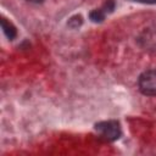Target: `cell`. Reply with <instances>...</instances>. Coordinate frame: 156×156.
Listing matches in <instances>:
<instances>
[{
	"label": "cell",
	"mask_w": 156,
	"mask_h": 156,
	"mask_svg": "<svg viewBox=\"0 0 156 156\" xmlns=\"http://www.w3.org/2000/svg\"><path fill=\"white\" fill-rule=\"evenodd\" d=\"M95 130L100 134L102 139L106 141H113L117 140L121 136V127L117 121L110 119V121H102L95 124Z\"/></svg>",
	"instance_id": "1"
},
{
	"label": "cell",
	"mask_w": 156,
	"mask_h": 156,
	"mask_svg": "<svg viewBox=\"0 0 156 156\" xmlns=\"http://www.w3.org/2000/svg\"><path fill=\"white\" fill-rule=\"evenodd\" d=\"M139 90L147 96H156V69H147L139 76Z\"/></svg>",
	"instance_id": "2"
},
{
	"label": "cell",
	"mask_w": 156,
	"mask_h": 156,
	"mask_svg": "<svg viewBox=\"0 0 156 156\" xmlns=\"http://www.w3.org/2000/svg\"><path fill=\"white\" fill-rule=\"evenodd\" d=\"M1 28H2L4 34H5L10 40H13V39L16 38L17 30H16L15 26H13L11 22H9L6 18H2V20H1Z\"/></svg>",
	"instance_id": "3"
},
{
	"label": "cell",
	"mask_w": 156,
	"mask_h": 156,
	"mask_svg": "<svg viewBox=\"0 0 156 156\" xmlns=\"http://www.w3.org/2000/svg\"><path fill=\"white\" fill-rule=\"evenodd\" d=\"M105 15H106V12L104 11V9L101 7V9H96V10H94V11H91L90 12V20L93 21V22H101L104 18H105Z\"/></svg>",
	"instance_id": "4"
},
{
	"label": "cell",
	"mask_w": 156,
	"mask_h": 156,
	"mask_svg": "<svg viewBox=\"0 0 156 156\" xmlns=\"http://www.w3.org/2000/svg\"><path fill=\"white\" fill-rule=\"evenodd\" d=\"M134 1H138V2H141V4H156V0H134Z\"/></svg>",
	"instance_id": "5"
},
{
	"label": "cell",
	"mask_w": 156,
	"mask_h": 156,
	"mask_svg": "<svg viewBox=\"0 0 156 156\" xmlns=\"http://www.w3.org/2000/svg\"><path fill=\"white\" fill-rule=\"evenodd\" d=\"M76 20H77V16H74V17H72V18H71L69 21H72V22H76ZM80 23H82V21H78V23H76V24H74V28H76V27H78V26H79Z\"/></svg>",
	"instance_id": "6"
},
{
	"label": "cell",
	"mask_w": 156,
	"mask_h": 156,
	"mask_svg": "<svg viewBox=\"0 0 156 156\" xmlns=\"http://www.w3.org/2000/svg\"><path fill=\"white\" fill-rule=\"evenodd\" d=\"M28 2H33V4H39V2H43L44 0H26Z\"/></svg>",
	"instance_id": "7"
}]
</instances>
